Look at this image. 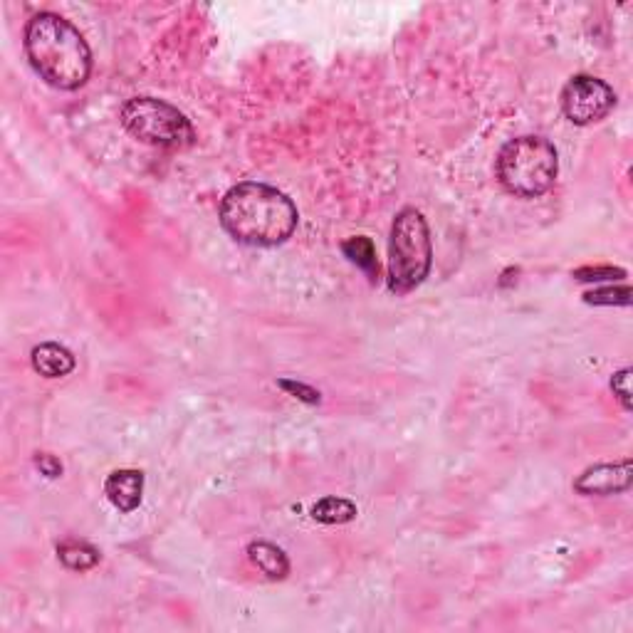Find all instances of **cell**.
I'll return each mask as SVG.
<instances>
[{
  "mask_svg": "<svg viewBox=\"0 0 633 633\" xmlns=\"http://www.w3.org/2000/svg\"><path fill=\"white\" fill-rule=\"evenodd\" d=\"M498 179L517 198H540L554 186L559 174V154L544 136H517L498 154Z\"/></svg>",
  "mask_w": 633,
  "mask_h": 633,
  "instance_id": "3957f363",
  "label": "cell"
},
{
  "mask_svg": "<svg viewBox=\"0 0 633 633\" xmlns=\"http://www.w3.org/2000/svg\"><path fill=\"white\" fill-rule=\"evenodd\" d=\"M633 483V470H631V458L621 460V463H599L591 465L584 470L577 480H574V490L579 495H619L626 493Z\"/></svg>",
  "mask_w": 633,
  "mask_h": 633,
  "instance_id": "52a82bcc",
  "label": "cell"
},
{
  "mask_svg": "<svg viewBox=\"0 0 633 633\" xmlns=\"http://www.w3.org/2000/svg\"><path fill=\"white\" fill-rule=\"evenodd\" d=\"M30 362H33V369L45 379H62V376L72 374V369H75V354L67 347H62V344L43 342L33 347Z\"/></svg>",
  "mask_w": 633,
  "mask_h": 633,
  "instance_id": "9c48e42d",
  "label": "cell"
},
{
  "mask_svg": "<svg viewBox=\"0 0 633 633\" xmlns=\"http://www.w3.org/2000/svg\"><path fill=\"white\" fill-rule=\"evenodd\" d=\"M35 465H38V470L45 475V478H60L62 475V463L50 453L35 455Z\"/></svg>",
  "mask_w": 633,
  "mask_h": 633,
  "instance_id": "ac0fdd59",
  "label": "cell"
},
{
  "mask_svg": "<svg viewBox=\"0 0 633 633\" xmlns=\"http://www.w3.org/2000/svg\"><path fill=\"white\" fill-rule=\"evenodd\" d=\"M124 129L151 146L183 149L196 141V129L174 104L156 97H132L119 112Z\"/></svg>",
  "mask_w": 633,
  "mask_h": 633,
  "instance_id": "5b68a950",
  "label": "cell"
},
{
  "mask_svg": "<svg viewBox=\"0 0 633 633\" xmlns=\"http://www.w3.org/2000/svg\"><path fill=\"white\" fill-rule=\"evenodd\" d=\"M248 559L265 574L268 579H285L290 574V559L282 552L277 544L265 542V540H255L248 544Z\"/></svg>",
  "mask_w": 633,
  "mask_h": 633,
  "instance_id": "30bf717a",
  "label": "cell"
},
{
  "mask_svg": "<svg viewBox=\"0 0 633 633\" xmlns=\"http://www.w3.org/2000/svg\"><path fill=\"white\" fill-rule=\"evenodd\" d=\"M611 391H614V396L619 399V404L624 406L626 411H631L633 401H631V369L629 366L621 371H616V374L611 376Z\"/></svg>",
  "mask_w": 633,
  "mask_h": 633,
  "instance_id": "e0dca14e",
  "label": "cell"
},
{
  "mask_svg": "<svg viewBox=\"0 0 633 633\" xmlns=\"http://www.w3.org/2000/svg\"><path fill=\"white\" fill-rule=\"evenodd\" d=\"M616 107V92L609 82L594 75H577L564 85L562 90V112L577 127L601 122L609 117Z\"/></svg>",
  "mask_w": 633,
  "mask_h": 633,
  "instance_id": "8992f818",
  "label": "cell"
},
{
  "mask_svg": "<svg viewBox=\"0 0 633 633\" xmlns=\"http://www.w3.org/2000/svg\"><path fill=\"white\" fill-rule=\"evenodd\" d=\"M104 495L119 512H134L141 505V495H144V473L132 468L114 470L104 480Z\"/></svg>",
  "mask_w": 633,
  "mask_h": 633,
  "instance_id": "ba28073f",
  "label": "cell"
},
{
  "mask_svg": "<svg viewBox=\"0 0 633 633\" xmlns=\"http://www.w3.org/2000/svg\"><path fill=\"white\" fill-rule=\"evenodd\" d=\"M433 245L428 221L418 208H401L391 226L389 240V290L408 295L431 272Z\"/></svg>",
  "mask_w": 633,
  "mask_h": 633,
  "instance_id": "277c9868",
  "label": "cell"
},
{
  "mask_svg": "<svg viewBox=\"0 0 633 633\" xmlns=\"http://www.w3.org/2000/svg\"><path fill=\"white\" fill-rule=\"evenodd\" d=\"M582 282H601V280H621L626 277V270L611 268V265H596V268H579L572 272Z\"/></svg>",
  "mask_w": 633,
  "mask_h": 633,
  "instance_id": "2e32d148",
  "label": "cell"
},
{
  "mask_svg": "<svg viewBox=\"0 0 633 633\" xmlns=\"http://www.w3.org/2000/svg\"><path fill=\"white\" fill-rule=\"evenodd\" d=\"M357 517V505L347 498H322L312 507V520L322 525H347Z\"/></svg>",
  "mask_w": 633,
  "mask_h": 633,
  "instance_id": "7c38bea8",
  "label": "cell"
},
{
  "mask_svg": "<svg viewBox=\"0 0 633 633\" xmlns=\"http://www.w3.org/2000/svg\"><path fill=\"white\" fill-rule=\"evenodd\" d=\"M25 55L50 87L62 92L80 90L92 75V50L85 35L62 15H33L25 25Z\"/></svg>",
  "mask_w": 633,
  "mask_h": 633,
  "instance_id": "7a4b0ae2",
  "label": "cell"
},
{
  "mask_svg": "<svg viewBox=\"0 0 633 633\" xmlns=\"http://www.w3.org/2000/svg\"><path fill=\"white\" fill-rule=\"evenodd\" d=\"M221 226L233 240L253 248H275L295 233L300 213L287 193L260 181H243L223 196Z\"/></svg>",
  "mask_w": 633,
  "mask_h": 633,
  "instance_id": "6da1fadb",
  "label": "cell"
},
{
  "mask_svg": "<svg viewBox=\"0 0 633 633\" xmlns=\"http://www.w3.org/2000/svg\"><path fill=\"white\" fill-rule=\"evenodd\" d=\"M57 559L65 564L72 572H87V569L97 567L102 554L97 547H92L90 542L82 540H65L57 544Z\"/></svg>",
  "mask_w": 633,
  "mask_h": 633,
  "instance_id": "8fae6325",
  "label": "cell"
},
{
  "mask_svg": "<svg viewBox=\"0 0 633 633\" xmlns=\"http://www.w3.org/2000/svg\"><path fill=\"white\" fill-rule=\"evenodd\" d=\"M277 386H280L282 391H287L290 396H295V399L305 401V404H310V406H317L319 401H322V394H319L317 389H312V386L302 384V381L280 379V381H277Z\"/></svg>",
  "mask_w": 633,
  "mask_h": 633,
  "instance_id": "9a60e30c",
  "label": "cell"
},
{
  "mask_svg": "<svg viewBox=\"0 0 633 633\" xmlns=\"http://www.w3.org/2000/svg\"><path fill=\"white\" fill-rule=\"evenodd\" d=\"M584 302L594 307H629L631 305V287H601V290L587 292Z\"/></svg>",
  "mask_w": 633,
  "mask_h": 633,
  "instance_id": "5bb4252c",
  "label": "cell"
},
{
  "mask_svg": "<svg viewBox=\"0 0 633 633\" xmlns=\"http://www.w3.org/2000/svg\"><path fill=\"white\" fill-rule=\"evenodd\" d=\"M342 253L347 255L357 268H362L371 280L379 277V260H376V248L374 243H371V238H366V235H354V238L344 240Z\"/></svg>",
  "mask_w": 633,
  "mask_h": 633,
  "instance_id": "4fadbf2b",
  "label": "cell"
}]
</instances>
